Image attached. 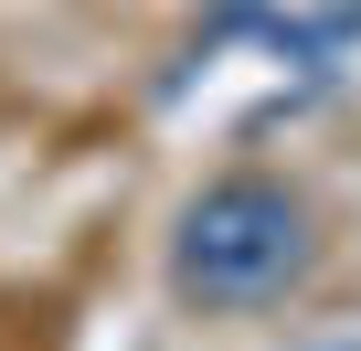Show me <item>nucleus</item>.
Here are the masks:
<instances>
[{"label": "nucleus", "mask_w": 361, "mask_h": 351, "mask_svg": "<svg viewBox=\"0 0 361 351\" xmlns=\"http://www.w3.org/2000/svg\"><path fill=\"white\" fill-rule=\"evenodd\" d=\"M170 277L202 309H266V298H287L308 277V203L276 192V182H213L192 213H180Z\"/></svg>", "instance_id": "obj_1"}]
</instances>
